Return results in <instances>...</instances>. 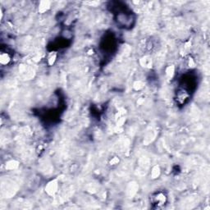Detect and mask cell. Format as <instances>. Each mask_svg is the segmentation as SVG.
Returning <instances> with one entry per match:
<instances>
[{"label":"cell","mask_w":210,"mask_h":210,"mask_svg":"<svg viewBox=\"0 0 210 210\" xmlns=\"http://www.w3.org/2000/svg\"><path fill=\"white\" fill-rule=\"evenodd\" d=\"M18 167V162L16 160H10L6 163V169L13 170Z\"/></svg>","instance_id":"8"},{"label":"cell","mask_w":210,"mask_h":210,"mask_svg":"<svg viewBox=\"0 0 210 210\" xmlns=\"http://www.w3.org/2000/svg\"><path fill=\"white\" fill-rule=\"evenodd\" d=\"M133 86H134L135 90H136V91H140V90H142V89L144 88V84L142 81H138L135 82Z\"/></svg>","instance_id":"11"},{"label":"cell","mask_w":210,"mask_h":210,"mask_svg":"<svg viewBox=\"0 0 210 210\" xmlns=\"http://www.w3.org/2000/svg\"><path fill=\"white\" fill-rule=\"evenodd\" d=\"M161 175V168L158 165H154L152 167L151 172H150V177L153 180H156Z\"/></svg>","instance_id":"5"},{"label":"cell","mask_w":210,"mask_h":210,"mask_svg":"<svg viewBox=\"0 0 210 210\" xmlns=\"http://www.w3.org/2000/svg\"><path fill=\"white\" fill-rule=\"evenodd\" d=\"M189 94L187 93L186 91H184L183 90L181 91H179L177 93V102L180 103V104H183L186 103L187 99H189Z\"/></svg>","instance_id":"4"},{"label":"cell","mask_w":210,"mask_h":210,"mask_svg":"<svg viewBox=\"0 0 210 210\" xmlns=\"http://www.w3.org/2000/svg\"><path fill=\"white\" fill-rule=\"evenodd\" d=\"M120 163V158L117 156H114V157L111 158L109 161H108V164L109 166L112 167H117Z\"/></svg>","instance_id":"9"},{"label":"cell","mask_w":210,"mask_h":210,"mask_svg":"<svg viewBox=\"0 0 210 210\" xmlns=\"http://www.w3.org/2000/svg\"><path fill=\"white\" fill-rule=\"evenodd\" d=\"M50 8V2L48 1H43L39 5V12L41 13H44Z\"/></svg>","instance_id":"7"},{"label":"cell","mask_w":210,"mask_h":210,"mask_svg":"<svg viewBox=\"0 0 210 210\" xmlns=\"http://www.w3.org/2000/svg\"><path fill=\"white\" fill-rule=\"evenodd\" d=\"M59 181L57 179H53L49 181L44 187L45 193L49 196H54L59 190Z\"/></svg>","instance_id":"2"},{"label":"cell","mask_w":210,"mask_h":210,"mask_svg":"<svg viewBox=\"0 0 210 210\" xmlns=\"http://www.w3.org/2000/svg\"><path fill=\"white\" fill-rule=\"evenodd\" d=\"M58 59V53L56 52H51L49 53V55L47 57V62L49 66H52L55 63Z\"/></svg>","instance_id":"6"},{"label":"cell","mask_w":210,"mask_h":210,"mask_svg":"<svg viewBox=\"0 0 210 210\" xmlns=\"http://www.w3.org/2000/svg\"><path fill=\"white\" fill-rule=\"evenodd\" d=\"M11 60H12V58H11V55L9 54L8 52H1V54H0V63H1L2 66L8 65Z\"/></svg>","instance_id":"3"},{"label":"cell","mask_w":210,"mask_h":210,"mask_svg":"<svg viewBox=\"0 0 210 210\" xmlns=\"http://www.w3.org/2000/svg\"><path fill=\"white\" fill-rule=\"evenodd\" d=\"M175 74V67L173 66H169L166 68V76L168 78H172V76Z\"/></svg>","instance_id":"10"},{"label":"cell","mask_w":210,"mask_h":210,"mask_svg":"<svg viewBox=\"0 0 210 210\" xmlns=\"http://www.w3.org/2000/svg\"><path fill=\"white\" fill-rule=\"evenodd\" d=\"M167 202V196L164 191H157L151 196V204L157 208L164 207Z\"/></svg>","instance_id":"1"}]
</instances>
